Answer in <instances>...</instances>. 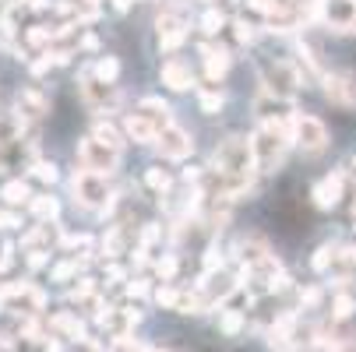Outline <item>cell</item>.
<instances>
[{
  "label": "cell",
  "instance_id": "obj_1",
  "mask_svg": "<svg viewBox=\"0 0 356 352\" xmlns=\"http://www.w3.org/2000/svg\"><path fill=\"white\" fill-rule=\"evenodd\" d=\"M166 127H173L170 106L163 103V99H156V95L141 99V106L124 117V134H127L131 141H138V144H156Z\"/></svg>",
  "mask_w": 356,
  "mask_h": 352
},
{
  "label": "cell",
  "instance_id": "obj_2",
  "mask_svg": "<svg viewBox=\"0 0 356 352\" xmlns=\"http://www.w3.org/2000/svg\"><path fill=\"white\" fill-rule=\"evenodd\" d=\"M254 169H258L254 141L243 134L226 137L212 156V173H219V180H243V176H254Z\"/></svg>",
  "mask_w": 356,
  "mask_h": 352
},
{
  "label": "cell",
  "instance_id": "obj_3",
  "mask_svg": "<svg viewBox=\"0 0 356 352\" xmlns=\"http://www.w3.org/2000/svg\"><path fill=\"white\" fill-rule=\"evenodd\" d=\"M78 162L85 173H95V176H110L117 166H120V152L106 148L103 141H95L92 134L78 141Z\"/></svg>",
  "mask_w": 356,
  "mask_h": 352
},
{
  "label": "cell",
  "instance_id": "obj_4",
  "mask_svg": "<svg viewBox=\"0 0 356 352\" xmlns=\"http://www.w3.org/2000/svg\"><path fill=\"white\" fill-rule=\"evenodd\" d=\"M74 201L85 208H99V212H110L113 201H110V190H106V176H95V173H78L74 176Z\"/></svg>",
  "mask_w": 356,
  "mask_h": 352
},
{
  "label": "cell",
  "instance_id": "obj_5",
  "mask_svg": "<svg viewBox=\"0 0 356 352\" xmlns=\"http://www.w3.org/2000/svg\"><path fill=\"white\" fill-rule=\"evenodd\" d=\"M293 141L303 148V152L318 156V152L328 148V127L318 117H311V113H296L293 117Z\"/></svg>",
  "mask_w": 356,
  "mask_h": 352
},
{
  "label": "cell",
  "instance_id": "obj_6",
  "mask_svg": "<svg viewBox=\"0 0 356 352\" xmlns=\"http://www.w3.org/2000/svg\"><path fill=\"white\" fill-rule=\"evenodd\" d=\"M261 81H265V92L275 95V99H289V95L300 88V74H296V67L286 64V60L268 64V67L261 71Z\"/></svg>",
  "mask_w": 356,
  "mask_h": 352
},
{
  "label": "cell",
  "instance_id": "obj_7",
  "mask_svg": "<svg viewBox=\"0 0 356 352\" xmlns=\"http://www.w3.org/2000/svg\"><path fill=\"white\" fill-rule=\"evenodd\" d=\"M325 99L339 110H356V71L325 74Z\"/></svg>",
  "mask_w": 356,
  "mask_h": 352
},
{
  "label": "cell",
  "instance_id": "obj_8",
  "mask_svg": "<svg viewBox=\"0 0 356 352\" xmlns=\"http://www.w3.org/2000/svg\"><path fill=\"white\" fill-rule=\"evenodd\" d=\"M318 18L335 32H356V0H318Z\"/></svg>",
  "mask_w": 356,
  "mask_h": 352
},
{
  "label": "cell",
  "instance_id": "obj_9",
  "mask_svg": "<svg viewBox=\"0 0 356 352\" xmlns=\"http://www.w3.org/2000/svg\"><path fill=\"white\" fill-rule=\"evenodd\" d=\"M81 95H85V103L95 110V113H113L120 106V92L117 85H106V81H99L92 74L81 78Z\"/></svg>",
  "mask_w": 356,
  "mask_h": 352
},
{
  "label": "cell",
  "instance_id": "obj_10",
  "mask_svg": "<svg viewBox=\"0 0 356 352\" xmlns=\"http://www.w3.org/2000/svg\"><path fill=\"white\" fill-rule=\"evenodd\" d=\"M95 321L106 328V335L113 342H120V338H131V331L138 324V310H131V307H106L103 314H95Z\"/></svg>",
  "mask_w": 356,
  "mask_h": 352
},
{
  "label": "cell",
  "instance_id": "obj_11",
  "mask_svg": "<svg viewBox=\"0 0 356 352\" xmlns=\"http://www.w3.org/2000/svg\"><path fill=\"white\" fill-rule=\"evenodd\" d=\"M49 113V95L42 88H18L15 95V117L25 124V120H42Z\"/></svg>",
  "mask_w": 356,
  "mask_h": 352
},
{
  "label": "cell",
  "instance_id": "obj_12",
  "mask_svg": "<svg viewBox=\"0 0 356 352\" xmlns=\"http://www.w3.org/2000/svg\"><path fill=\"white\" fill-rule=\"evenodd\" d=\"M159 156L163 159H187L191 152H194V141H191V134L184 131V127H166L163 134H159Z\"/></svg>",
  "mask_w": 356,
  "mask_h": 352
},
{
  "label": "cell",
  "instance_id": "obj_13",
  "mask_svg": "<svg viewBox=\"0 0 356 352\" xmlns=\"http://www.w3.org/2000/svg\"><path fill=\"white\" fill-rule=\"evenodd\" d=\"M159 78H163V85L173 88V92H187V88H194V71H191V64L180 60V57H170V60L159 67Z\"/></svg>",
  "mask_w": 356,
  "mask_h": 352
},
{
  "label": "cell",
  "instance_id": "obj_14",
  "mask_svg": "<svg viewBox=\"0 0 356 352\" xmlns=\"http://www.w3.org/2000/svg\"><path fill=\"white\" fill-rule=\"evenodd\" d=\"M342 187H346V176L342 173H332V176H325V180H318L314 183V190H311V197H314V205L318 208H335L339 201H342Z\"/></svg>",
  "mask_w": 356,
  "mask_h": 352
},
{
  "label": "cell",
  "instance_id": "obj_15",
  "mask_svg": "<svg viewBox=\"0 0 356 352\" xmlns=\"http://www.w3.org/2000/svg\"><path fill=\"white\" fill-rule=\"evenodd\" d=\"M201 57H205V71H209V78H212V81H216V78H222V74L229 71V49H226V46L205 42V46H201Z\"/></svg>",
  "mask_w": 356,
  "mask_h": 352
},
{
  "label": "cell",
  "instance_id": "obj_16",
  "mask_svg": "<svg viewBox=\"0 0 356 352\" xmlns=\"http://www.w3.org/2000/svg\"><path fill=\"white\" fill-rule=\"evenodd\" d=\"M29 212L39 219V222H54L60 215V205H57V197H49V194H35L29 201Z\"/></svg>",
  "mask_w": 356,
  "mask_h": 352
},
{
  "label": "cell",
  "instance_id": "obj_17",
  "mask_svg": "<svg viewBox=\"0 0 356 352\" xmlns=\"http://www.w3.org/2000/svg\"><path fill=\"white\" fill-rule=\"evenodd\" d=\"M0 201H4V205H11V208H18V205H29V201H32V194H29V183H22V180H11L4 190H0Z\"/></svg>",
  "mask_w": 356,
  "mask_h": 352
},
{
  "label": "cell",
  "instance_id": "obj_18",
  "mask_svg": "<svg viewBox=\"0 0 356 352\" xmlns=\"http://www.w3.org/2000/svg\"><path fill=\"white\" fill-rule=\"evenodd\" d=\"M92 137H95V141H103L106 148H113V152H124V134H120L113 124H103V120H99L95 131H92Z\"/></svg>",
  "mask_w": 356,
  "mask_h": 352
},
{
  "label": "cell",
  "instance_id": "obj_19",
  "mask_svg": "<svg viewBox=\"0 0 356 352\" xmlns=\"http://www.w3.org/2000/svg\"><path fill=\"white\" fill-rule=\"evenodd\" d=\"M335 261H339V246H335V243H325V246H318V250H314L311 268H314V271H328Z\"/></svg>",
  "mask_w": 356,
  "mask_h": 352
},
{
  "label": "cell",
  "instance_id": "obj_20",
  "mask_svg": "<svg viewBox=\"0 0 356 352\" xmlns=\"http://www.w3.org/2000/svg\"><path fill=\"white\" fill-rule=\"evenodd\" d=\"M243 324H247L243 310H222V314H219V331H222V335H229V338H233V335H240V331H243Z\"/></svg>",
  "mask_w": 356,
  "mask_h": 352
},
{
  "label": "cell",
  "instance_id": "obj_21",
  "mask_svg": "<svg viewBox=\"0 0 356 352\" xmlns=\"http://www.w3.org/2000/svg\"><path fill=\"white\" fill-rule=\"evenodd\" d=\"M92 74H95L99 81H106V85H113V81H117V74H120V60H117V57H103V60H95Z\"/></svg>",
  "mask_w": 356,
  "mask_h": 352
},
{
  "label": "cell",
  "instance_id": "obj_22",
  "mask_svg": "<svg viewBox=\"0 0 356 352\" xmlns=\"http://www.w3.org/2000/svg\"><path fill=\"white\" fill-rule=\"evenodd\" d=\"M197 106H201V113L216 117V113L222 110V92H216V88H205V92H197Z\"/></svg>",
  "mask_w": 356,
  "mask_h": 352
},
{
  "label": "cell",
  "instance_id": "obj_23",
  "mask_svg": "<svg viewBox=\"0 0 356 352\" xmlns=\"http://www.w3.org/2000/svg\"><path fill=\"white\" fill-rule=\"evenodd\" d=\"M145 183L156 190V194H166L170 187H173V180H170V173L166 169H159V166H152V169H145Z\"/></svg>",
  "mask_w": 356,
  "mask_h": 352
},
{
  "label": "cell",
  "instance_id": "obj_24",
  "mask_svg": "<svg viewBox=\"0 0 356 352\" xmlns=\"http://www.w3.org/2000/svg\"><path fill=\"white\" fill-rule=\"evenodd\" d=\"M353 310H356L353 296L339 292V296H335V303H332V321H335V324H339V321H349V317H353Z\"/></svg>",
  "mask_w": 356,
  "mask_h": 352
},
{
  "label": "cell",
  "instance_id": "obj_25",
  "mask_svg": "<svg viewBox=\"0 0 356 352\" xmlns=\"http://www.w3.org/2000/svg\"><path fill=\"white\" fill-rule=\"evenodd\" d=\"M29 169H32V176H35L39 183H54V180H57V162H46V159H35V162H32Z\"/></svg>",
  "mask_w": 356,
  "mask_h": 352
},
{
  "label": "cell",
  "instance_id": "obj_26",
  "mask_svg": "<svg viewBox=\"0 0 356 352\" xmlns=\"http://www.w3.org/2000/svg\"><path fill=\"white\" fill-rule=\"evenodd\" d=\"M222 25H226V18H222V11H216V8L201 15V28H205V32H212V35H216Z\"/></svg>",
  "mask_w": 356,
  "mask_h": 352
},
{
  "label": "cell",
  "instance_id": "obj_27",
  "mask_svg": "<svg viewBox=\"0 0 356 352\" xmlns=\"http://www.w3.org/2000/svg\"><path fill=\"white\" fill-rule=\"evenodd\" d=\"M156 271H159L163 282H170V278L177 275V258H173V254H163V258L156 261Z\"/></svg>",
  "mask_w": 356,
  "mask_h": 352
},
{
  "label": "cell",
  "instance_id": "obj_28",
  "mask_svg": "<svg viewBox=\"0 0 356 352\" xmlns=\"http://www.w3.org/2000/svg\"><path fill=\"white\" fill-rule=\"evenodd\" d=\"M78 271V258H71V261H64V265H57L54 271H49V278H54V282H67L71 275Z\"/></svg>",
  "mask_w": 356,
  "mask_h": 352
},
{
  "label": "cell",
  "instance_id": "obj_29",
  "mask_svg": "<svg viewBox=\"0 0 356 352\" xmlns=\"http://www.w3.org/2000/svg\"><path fill=\"white\" fill-rule=\"evenodd\" d=\"M233 28H236V39H240V42H250L254 35H258V28H254L250 22H243V18H236V22H233Z\"/></svg>",
  "mask_w": 356,
  "mask_h": 352
},
{
  "label": "cell",
  "instance_id": "obj_30",
  "mask_svg": "<svg viewBox=\"0 0 356 352\" xmlns=\"http://www.w3.org/2000/svg\"><path fill=\"white\" fill-rule=\"evenodd\" d=\"M247 4H250L254 11H261V15H268V18H272V15H275L279 8H282L279 0H247Z\"/></svg>",
  "mask_w": 356,
  "mask_h": 352
},
{
  "label": "cell",
  "instance_id": "obj_31",
  "mask_svg": "<svg viewBox=\"0 0 356 352\" xmlns=\"http://www.w3.org/2000/svg\"><path fill=\"white\" fill-rule=\"evenodd\" d=\"M148 292H152V289H148V282H145V278H138V282H131V285H127V296H131V299H145Z\"/></svg>",
  "mask_w": 356,
  "mask_h": 352
},
{
  "label": "cell",
  "instance_id": "obj_32",
  "mask_svg": "<svg viewBox=\"0 0 356 352\" xmlns=\"http://www.w3.org/2000/svg\"><path fill=\"white\" fill-rule=\"evenodd\" d=\"M0 226H4V229H18V226H22V215H18V212H8V208H0Z\"/></svg>",
  "mask_w": 356,
  "mask_h": 352
},
{
  "label": "cell",
  "instance_id": "obj_33",
  "mask_svg": "<svg viewBox=\"0 0 356 352\" xmlns=\"http://www.w3.org/2000/svg\"><path fill=\"white\" fill-rule=\"evenodd\" d=\"M71 352H103V345L92 342V338H81V342H74V345H71Z\"/></svg>",
  "mask_w": 356,
  "mask_h": 352
},
{
  "label": "cell",
  "instance_id": "obj_34",
  "mask_svg": "<svg viewBox=\"0 0 356 352\" xmlns=\"http://www.w3.org/2000/svg\"><path fill=\"white\" fill-rule=\"evenodd\" d=\"M11 261H15V246H11V243H4V246H0V271H8V268H11Z\"/></svg>",
  "mask_w": 356,
  "mask_h": 352
},
{
  "label": "cell",
  "instance_id": "obj_35",
  "mask_svg": "<svg viewBox=\"0 0 356 352\" xmlns=\"http://www.w3.org/2000/svg\"><path fill=\"white\" fill-rule=\"evenodd\" d=\"M49 261V250H29V268H42Z\"/></svg>",
  "mask_w": 356,
  "mask_h": 352
},
{
  "label": "cell",
  "instance_id": "obj_36",
  "mask_svg": "<svg viewBox=\"0 0 356 352\" xmlns=\"http://www.w3.org/2000/svg\"><path fill=\"white\" fill-rule=\"evenodd\" d=\"M300 303H303V307H318V303H321V289H307V292H300Z\"/></svg>",
  "mask_w": 356,
  "mask_h": 352
},
{
  "label": "cell",
  "instance_id": "obj_37",
  "mask_svg": "<svg viewBox=\"0 0 356 352\" xmlns=\"http://www.w3.org/2000/svg\"><path fill=\"white\" fill-rule=\"evenodd\" d=\"M131 4H134V0H113V8H117V11H127Z\"/></svg>",
  "mask_w": 356,
  "mask_h": 352
},
{
  "label": "cell",
  "instance_id": "obj_38",
  "mask_svg": "<svg viewBox=\"0 0 356 352\" xmlns=\"http://www.w3.org/2000/svg\"><path fill=\"white\" fill-rule=\"evenodd\" d=\"M148 352H170V349H148Z\"/></svg>",
  "mask_w": 356,
  "mask_h": 352
},
{
  "label": "cell",
  "instance_id": "obj_39",
  "mask_svg": "<svg viewBox=\"0 0 356 352\" xmlns=\"http://www.w3.org/2000/svg\"><path fill=\"white\" fill-rule=\"evenodd\" d=\"M353 215H356V208H353Z\"/></svg>",
  "mask_w": 356,
  "mask_h": 352
},
{
  "label": "cell",
  "instance_id": "obj_40",
  "mask_svg": "<svg viewBox=\"0 0 356 352\" xmlns=\"http://www.w3.org/2000/svg\"><path fill=\"white\" fill-rule=\"evenodd\" d=\"M307 4H311V0H307Z\"/></svg>",
  "mask_w": 356,
  "mask_h": 352
}]
</instances>
